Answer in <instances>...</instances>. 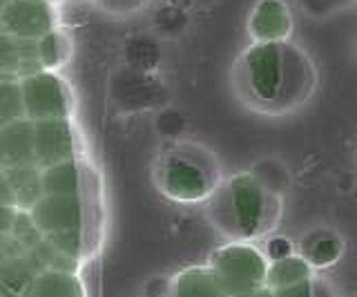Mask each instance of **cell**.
<instances>
[{
    "label": "cell",
    "mask_w": 357,
    "mask_h": 297,
    "mask_svg": "<svg viewBox=\"0 0 357 297\" xmlns=\"http://www.w3.org/2000/svg\"><path fill=\"white\" fill-rule=\"evenodd\" d=\"M237 87L261 112H288L310 96V61L286 43H252L237 63Z\"/></svg>",
    "instance_id": "6da1fadb"
},
{
    "label": "cell",
    "mask_w": 357,
    "mask_h": 297,
    "mask_svg": "<svg viewBox=\"0 0 357 297\" xmlns=\"http://www.w3.org/2000/svg\"><path fill=\"white\" fill-rule=\"evenodd\" d=\"M282 215V197L271 195L252 172H239L221 183L208 199V219L228 241H252L266 237Z\"/></svg>",
    "instance_id": "7a4b0ae2"
},
{
    "label": "cell",
    "mask_w": 357,
    "mask_h": 297,
    "mask_svg": "<svg viewBox=\"0 0 357 297\" xmlns=\"http://www.w3.org/2000/svg\"><path fill=\"white\" fill-rule=\"evenodd\" d=\"M156 185L167 199L178 204L208 201L221 185V166L199 143H176L156 166Z\"/></svg>",
    "instance_id": "3957f363"
},
{
    "label": "cell",
    "mask_w": 357,
    "mask_h": 297,
    "mask_svg": "<svg viewBox=\"0 0 357 297\" xmlns=\"http://www.w3.org/2000/svg\"><path fill=\"white\" fill-rule=\"evenodd\" d=\"M208 266L215 271L230 297H243L266 289L271 261L266 259L264 250H259L255 244L228 241L226 246L212 252Z\"/></svg>",
    "instance_id": "277c9868"
},
{
    "label": "cell",
    "mask_w": 357,
    "mask_h": 297,
    "mask_svg": "<svg viewBox=\"0 0 357 297\" xmlns=\"http://www.w3.org/2000/svg\"><path fill=\"white\" fill-rule=\"evenodd\" d=\"M25 119L33 123L70 119L74 112V98L67 83L52 72H38L20 81Z\"/></svg>",
    "instance_id": "5b68a950"
},
{
    "label": "cell",
    "mask_w": 357,
    "mask_h": 297,
    "mask_svg": "<svg viewBox=\"0 0 357 297\" xmlns=\"http://www.w3.org/2000/svg\"><path fill=\"white\" fill-rule=\"evenodd\" d=\"M78 152V135L70 119L33 123V159L40 170L65 161H74Z\"/></svg>",
    "instance_id": "8992f818"
},
{
    "label": "cell",
    "mask_w": 357,
    "mask_h": 297,
    "mask_svg": "<svg viewBox=\"0 0 357 297\" xmlns=\"http://www.w3.org/2000/svg\"><path fill=\"white\" fill-rule=\"evenodd\" d=\"M0 29L18 38L40 40L54 31V12L47 0H11L0 14Z\"/></svg>",
    "instance_id": "52a82bcc"
},
{
    "label": "cell",
    "mask_w": 357,
    "mask_h": 297,
    "mask_svg": "<svg viewBox=\"0 0 357 297\" xmlns=\"http://www.w3.org/2000/svg\"><path fill=\"white\" fill-rule=\"evenodd\" d=\"M293 31V16L284 0H257L248 18L252 43H286Z\"/></svg>",
    "instance_id": "ba28073f"
},
{
    "label": "cell",
    "mask_w": 357,
    "mask_h": 297,
    "mask_svg": "<svg viewBox=\"0 0 357 297\" xmlns=\"http://www.w3.org/2000/svg\"><path fill=\"white\" fill-rule=\"evenodd\" d=\"M36 166L33 159V121L20 119L0 128V172Z\"/></svg>",
    "instance_id": "9c48e42d"
},
{
    "label": "cell",
    "mask_w": 357,
    "mask_h": 297,
    "mask_svg": "<svg viewBox=\"0 0 357 297\" xmlns=\"http://www.w3.org/2000/svg\"><path fill=\"white\" fill-rule=\"evenodd\" d=\"M38 72H45L40 65L38 40L18 38L0 29V74L27 79Z\"/></svg>",
    "instance_id": "30bf717a"
},
{
    "label": "cell",
    "mask_w": 357,
    "mask_h": 297,
    "mask_svg": "<svg viewBox=\"0 0 357 297\" xmlns=\"http://www.w3.org/2000/svg\"><path fill=\"white\" fill-rule=\"evenodd\" d=\"M299 255L310 264L312 271L331 268L344 255V239L331 228H317L301 239Z\"/></svg>",
    "instance_id": "8fae6325"
},
{
    "label": "cell",
    "mask_w": 357,
    "mask_h": 297,
    "mask_svg": "<svg viewBox=\"0 0 357 297\" xmlns=\"http://www.w3.org/2000/svg\"><path fill=\"white\" fill-rule=\"evenodd\" d=\"M167 297H230L210 266H190L176 273Z\"/></svg>",
    "instance_id": "7c38bea8"
},
{
    "label": "cell",
    "mask_w": 357,
    "mask_h": 297,
    "mask_svg": "<svg viewBox=\"0 0 357 297\" xmlns=\"http://www.w3.org/2000/svg\"><path fill=\"white\" fill-rule=\"evenodd\" d=\"M3 174L9 185L14 208H18V213L33 211V206L45 197L43 170L38 166H25V168H16V170H9Z\"/></svg>",
    "instance_id": "4fadbf2b"
},
{
    "label": "cell",
    "mask_w": 357,
    "mask_h": 297,
    "mask_svg": "<svg viewBox=\"0 0 357 297\" xmlns=\"http://www.w3.org/2000/svg\"><path fill=\"white\" fill-rule=\"evenodd\" d=\"M87 168L81 161H65L43 170L45 195H83L87 183Z\"/></svg>",
    "instance_id": "5bb4252c"
},
{
    "label": "cell",
    "mask_w": 357,
    "mask_h": 297,
    "mask_svg": "<svg viewBox=\"0 0 357 297\" xmlns=\"http://www.w3.org/2000/svg\"><path fill=\"white\" fill-rule=\"evenodd\" d=\"M29 297H85V286L72 271H43Z\"/></svg>",
    "instance_id": "9a60e30c"
},
{
    "label": "cell",
    "mask_w": 357,
    "mask_h": 297,
    "mask_svg": "<svg viewBox=\"0 0 357 297\" xmlns=\"http://www.w3.org/2000/svg\"><path fill=\"white\" fill-rule=\"evenodd\" d=\"M36 271L27 259H7L0 266V297H29Z\"/></svg>",
    "instance_id": "2e32d148"
},
{
    "label": "cell",
    "mask_w": 357,
    "mask_h": 297,
    "mask_svg": "<svg viewBox=\"0 0 357 297\" xmlns=\"http://www.w3.org/2000/svg\"><path fill=\"white\" fill-rule=\"evenodd\" d=\"M306 280H315V271H312V266L301 255H290L286 259L271 261L266 286L268 289H282V286H290Z\"/></svg>",
    "instance_id": "e0dca14e"
},
{
    "label": "cell",
    "mask_w": 357,
    "mask_h": 297,
    "mask_svg": "<svg viewBox=\"0 0 357 297\" xmlns=\"http://www.w3.org/2000/svg\"><path fill=\"white\" fill-rule=\"evenodd\" d=\"M25 119L20 83L14 79H0V128Z\"/></svg>",
    "instance_id": "ac0fdd59"
},
{
    "label": "cell",
    "mask_w": 357,
    "mask_h": 297,
    "mask_svg": "<svg viewBox=\"0 0 357 297\" xmlns=\"http://www.w3.org/2000/svg\"><path fill=\"white\" fill-rule=\"evenodd\" d=\"M38 54H40V65L45 72L56 70L59 65L67 59L70 47H67V40L59 34V31H52V34L43 36L38 40Z\"/></svg>",
    "instance_id": "d6986e66"
},
{
    "label": "cell",
    "mask_w": 357,
    "mask_h": 297,
    "mask_svg": "<svg viewBox=\"0 0 357 297\" xmlns=\"http://www.w3.org/2000/svg\"><path fill=\"white\" fill-rule=\"evenodd\" d=\"M264 255L268 261H279V259H286L293 255V241L282 237V235H273L266 239V246H264Z\"/></svg>",
    "instance_id": "ffe728a7"
},
{
    "label": "cell",
    "mask_w": 357,
    "mask_h": 297,
    "mask_svg": "<svg viewBox=\"0 0 357 297\" xmlns=\"http://www.w3.org/2000/svg\"><path fill=\"white\" fill-rule=\"evenodd\" d=\"M271 297H315V280L297 282L282 289H271Z\"/></svg>",
    "instance_id": "44dd1931"
},
{
    "label": "cell",
    "mask_w": 357,
    "mask_h": 297,
    "mask_svg": "<svg viewBox=\"0 0 357 297\" xmlns=\"http://www.w3.org/2000/svg\"><path fill=\"white\" fill-rule=\"evenodd\" d=\"M344 3L346 0H301V5H304L310 14H331Z\"/></svg>",
    "instance_id": "7402d4cb"
},
{
    "label": "cell",
    "mask_w": 357,
    "mask_h": 297,
    "mask_svg": "<svg viewBox=\"0 0 357 297\" xmlns=\"http://www.w3.org/2000/svg\"><path fill=\"white\" fill-rule=\"evenodd\" d=\"M16 208L11 206H0V237H5L7 233L14 230V222H16Z\"/></svg>",
    "instance_id": "603a6c76"
},
{
    "label": "cell",
    "mask_w": 357,
    "mask_h": 297,
    "mask_svg": "<svg viewBox=\"0 0 357 297\" xmlns=\"http://www.w3.org/2000/svg\"><path fill=\"white\" fill-rule=\"evenodd\" d=\"M315 297H340V293L335 291L326 280L315 277Z\"/></svg>",
    "instance_id": "cb8c5ba5"
},
{
    "label": "cell",
    "mask_w": 357,
    "mask_h": 297,
    "mask_svg": "<svg viewBox=\"0 0 357 297\" xmlns=\"http://www.w3.org/2000/svg\"><path fill=\"white\" fill-rule=\"evenodd\" d=\"M0 239H3V237H0ZM7 259H11V257L5 255V246H3V241H0V266H3V264H5Z\"/></svg>",
    "instance_id": "d4e9b609"
},
{
    "label": "cell",
    "mask_w": 357,
    "mask_h": 297,
    "mask_svg": "<svg viewBox=\"0 0 357 297\" xmlns=\"http://www.w3.org/2000/svg\"><path fill=\"white\" fill-rule=\"evenodd\" d=\"M11 3V0H0V14H3L5 12V9H7V5Z\"/></svg>",
    "instance_id": "484cf974"
},
{
    "label": "cell",
    "mask_w": 357,
    "mask_h": 297,
    "mask_svg": "<svg viewBox=\"0 0 357 297\" xmlns=\"http://www.w3.org/2000/svg\"><path fill=\"white\" fill-rule=\"evenodd\" d=\"M355 54H357V38H355Z\"/></svg>",
    "instance_id": "4316f807"
}]
</instances>
